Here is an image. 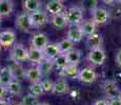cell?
I'll use <instances>...</instances> for the list:
<instances>
[{"mask_svg":"<svg viewBox=\"0 0 121 105\" xmlns=\"http://www.w3.org/2000/svg\"><path fill=\"white\" fill-rule=\"evenodd\" d=\"M93 105H108V102L106 101V100L100 99V100H97V101H95Z\"/></svg>","mask_w":121,"mask_h":105,"instance_id":"37","label":"cell"},{"mask_svg":"<svg viewBox=\"0 0 121 105\" xmlns=\"http://www.w3.org/2000/svg\"><path fill=\"white\" fill-rule=\"evenodd\" d=\"M13 105H21V103H15V104H13Z\"/></svg>","mask_w":121,"mask_h":105,"instance_id":"42","label":"cell"},{"mask_svg":"<svg viewBox=\"0 0 121 105\" xmlns=\"http://www.w3.org/2000/svg\"><path fill=\"white\" fill-rule=\"evenodd\" d=\"M102 1H103L105 4H112L113 2H115L116 0H102Z\"/></svg>","mask_w":121,"mask_h":105,"instance_id":"38","label":"cell"},{"mask_svg":"<svg viewBox=\"0 0 121 105\" xmlns=\"http://www.w3.org/2000/svg\"><path fill=\"white\" fill-rule=\"evenodd\" d=\"M83 37H84V34L79 27V25H73L66 34V38L69 40H71L72 42H74V43L80 42L83 39Z\"/></svg>","mask_w":121,"mask_h":105,"instance_id":"10","label":"cell"},{"mask_svg":"<svg viewBox=\"0 0 121 105\" xmlns=\"http://www.w3.org/2000/svg\"><path fill=\"white\" fill-rule=\"evenodd\" d=\"M37 67H38L39 71H40L41 76H48V75L51 74L53 67H54V63H53V60H48V59H43L41 62H39L37 64Z\"/></svg>","mask_w":121,"mask_h":105,"instance_id":"17","label":"cell"},{"mask_svg":"<svg viewBox=\"0 0 121 105\" xmlns=\"http://www.w3.org/2000/svg\"><path fill=\"white\" fill-rule=\"evenodd\" d=\"M78 67L77 65L75 64H67L64 68L60 69V73L59 75L62 77H64V78H76L78 75Z\"/></svg>","mask_w":121,"mask_h":105,"instance_id":"18","label":"cell"},{"mask_svg":"<svg viewBox=\"0 0 121 105\" xmlns=\"http://www.w3.org/2000/svg\"><path fill=\"white\" fill-rule=\"evenodd\" d=\"M15 25L18 29L25 33H29L33 27H32L31 21H30L29 13H21L18 14L15 19Z\"/></svg>","mask_w":121,"mask_h":105,"instance_id":"6","label":"cell"},{"mask_svg":"<svg viewBox=\"0 0 121 105\" xmlns=\"http://www.w3.org/2000/svg\"><path fill=\"white\" fill-rule=\"evenodd\" d=\"M53 63H54V66H56L57 68L62 69L69 64V61H67V59H66L65 54L60 53L57 57H55L54 59H53Z\"/></svg>","mask_w":121,"mask_h":105,"instance_id":"28","label":"cell"},{"mask_svg":"<svg viewBox=\"0 0 121 105\" xmlns=\"http://www.w3.org/2000/svg\"><path fill=\"white\" fill-rule=\"evenodd\" d=\"M1 22H2V17L0 16V24H1Z\"/></svg>","mask_w":121,"mask_h":105,"instance_id":"41","label":"cell"},{"mask_svg":"<svg viewBox=\"0 0 121 105\" xmlns=\"http://www.w3.org/2000/svg\"><path fill=\"white\" fill-rule=\"evenodd\" d=\"M10 68L12 71L14 79H16V80L19 81V80H21V79L25 78V71L19 62H14L12 65H10Z\"/></svg>","mask_w":121,"mask_h":105,"instance_id":"21","label":"cell"},{"mask_svg":"<svg viewBox=\"0 0 121 105\" xmlns=\"http://www.w3.org/2000/svg\"><path fill=\"white\" fill-rule=\"evenodd\" d=\"M5 94H6V86L0 84V99H2L5 96Z\"/></svg>","mask_w":121,"mask_h":105,"instance_id":"36","label":"cell"},{"mask_svg":"<svg viewBox=\"0 0 121 105\" xmlns=\"http://www.w3.org/2000/svg\"><path fill=\"white\" fill-rule=\"evenodd\" d=\"M44 59V56L42 53V50L36 48L34 46H31L30 50H27V60L32 63H36L38 64Z\"/></svg>","mask_w":121,"mask_h":105,"instance_id":"13","label":"cell"},{"mask_svg":"<svg viewBox=\"0 0 121 105\" xmlns=\"http://www.w3.org/2000/svg\"><path fill=\"white\" fill-rule=\"evenodd\" d=\"M108 105H121V98H113L110 102H108Z\"/></svg>","mask_w":121,"mask_h":105,"instance_id":"34","label":"cell"},{"mask_svg":"<svg viewBox=\"0 0 121 105\" xmlns=\"http://www.w3.org/2000/svg\"><path fill=\"white\" fill-rule=\"evenodd\" d=\"M98 0H81V8L82 11L92 12L94 8H98Z\"/></svg>","mask_w":121,"mask_h":105,"instance_id":"30","label":"cell"},{"mask_svg":"<svg viewBox=\"0 0 121 105\" xmlns=\"http://www.w3.org/2000/svg\"><path fill=\"white\" fill-rule=\"evenodd\" d=\"M120 98H121V96H120Z\"/></svg>","mask_w":121,"mask_h":105,"instance_id":"46","label":"cell"},{"mask_svg":"<svg viewBox=\"0 0 121 105\" xmlns=\"http://www.w3.org/2000/svg\"><path fill=\"white\" fill-rule=\"evenodd\" d=\"M41 0H24L23 1V8L27 13H33V12L41 10Z\"/></svg>","mask_w":121,"mask_h":105,"instance_id":"22","label":"cell"},{"mask_svg":"<svg viewBox=\"0 0 121 105\" xmlns=\"http://www.w3.org/2000/svg\"><path fill=\"white\" fill-rule=\"evenodd\" d=\"M40 83H41V86H42L44 92H53L54 82H52L51 80H43Z\"/></svg>","mask_w":121,"mask_h":105,"instance_id":"33","label":"cell"},{"mask_svg":"<svg viewBox=\"0 0 121 105\" xmlns=\"http://www.w3.org/2000/svg\"><path fill=\"white\" fill-rule=\"evenodd\" d=\"M14 11V2L12 0H0V16L9 17Z\"/></svg>","mask_w":121,"mask_h":105,"instance_id":"16","label":"cell"},{"mask_svg":"<svg viewBox=\"0 0 121 105\" xmlns=\"http://www.w3.org/2000/svg\"><path fill=\"white\" fill-rule=\"evenodd\" d=\"M10 56L14 62H24L27 60V50L21 43L13 44V47L10 52Z\"/></svg>","mask_w":121,"mask_h":105,"instance_id":"3","label":"cell"},{"mask_svg":"<svg viewBox=\"0 0 121 105\" xmlns=\"http://www.w3.org/2000/svg\"><path fill=\"white\" fill-rule=\"evenodd\" d=\"M41 74L39 71L38 67L35 66V67H30L29 69L25 71V79L27 81L32 83L35 82H40V79H41Z\"/></svg>","mask_w":121,"mask_h":105,"instance_id":"20","label":"cell"},{"mask_svg":"<svg viewBox=\"0 0 121 105\" xmlns=\"http://www.w3.org/2000/svg\"><path fill=\"white\" fill-rule=\"evenodd\" d=\"M59 1H65V0H59Z\"/></svg>","mask_w":121,"mask_h":105,"instance_id":"45","label":"cell"},{"mask_svg":"<svg viewBox=\"0 0 121 105\" xmlns=\"http://www.w3.org/2000/svg\"><path fill=\"white\" fill-rule=\"evenodd\" d=\"M76 78L80 82L90 84V83H93L97 79V74L91 67H85V68H82L81 71H78V75Z\"/></svg>","mask_w":121,"mask_h":105,"instance_id":"7","label":"cell"},{"mask_svg":"<svg viewBox=\"0 0 121 105\" xmlns=\"http://www.w3.org/2000/svg\"><path fill=\"white\" fill-rule=\"evenodd\" d=\"M65 56H66V59L69 61V64H75V65H78L79 62L81 60V53L80 50H71L69 52L65 53Z\"/></svg>","mask_w":121,"mask_h":105,"instance_id":"26","label":"cell"},{"mask_svg":"<svg viewBox=\"0 0 121 105\" xmlns=\"http://www.w3.org/2000/svg\"><path fill=\"white\" fill-rule=\"evenodd\" d=\"M29 90H30V94L36 96V97H39L41 96L44 92L42 86H41V83L40 82H35V83H32L29 87Z\"/></svg>","mask_w":121,"mask_h":105,"instance_id":"31","label":"cell"},{"mask_svg":"<svg viewBox=\"0 0 121 105\" xmlns=\"http://www.w3.org/2000/svg\"><path fill=\"white\" fill-rule=\"evenodd\" d=\"M48 43V38L46 37V35L42 34V33H37V34H35L32 37L31 44H32V46H34L36 48L43 50L44 46Z\"/></svg>","mask_w":121,"mask_h":105,"instance_id":"11","label":"cell"},{"mask_svg":"<svg viewBox=\"0 0 121 105\" xmlns=\"http://www.w3.org/2000/svg\"><path fill=\"white\" fill-rule=\"evenodd\" d=\"M16 34L12 29H6L0 33V44L3 47H9L15 43Z\"/></svg>","mask_w":121,"mask_h":105,"instance_id":"8","label":"cell"},{"mask_svg":"<svg viewBox=\"0 0 121 105\" xmlns=\"http://www.w3.org/2000/svg\"><path fill=\"white\" fill-rule=\"evenodd\" d=\"M74 42H72L71 40H69L67 38L63 39L58 43V46H59V50H60V53L61 54H65L67 52H69L71 50L74 48Z\"/></svg>","mask_w":121,"mask_h":105,"instance_id":"29","label":"cell"},{"mask_svg":"<svg viewBox=\"0 0 121 105\" xmlns=\"http://www.w3.org/2000/svg\"><path fill=\"white\" fill-rule=\"evenodd\" d=\"M64 15H65L67 24L69 25H78L83 20V11L82 8H78V6L67 8L64 12Z\"/></svg>","mask_w":121,"mask_h":105,"instance_id":"1","label":"cell"},{"mask_svg":"<svg viewBox=\"0 0 121 105\" xmlns=\"http://www.w3.org/2000/svg\"><path fill=\"white\" fill-rule=\"evenodd\" d=\"M106 59L105 52L101 47L90 50L87 55V60L94 65H102Z\"/></svg>","mask_w":121,"mask_h":105,"instance_id":"4","label":"cell"},{"mask_svg":"<svg viewBox=\"0 0 121 105\" xmlns=\"http://www.w3.org/2000/svg\"><path fill=\"white\" fill-rule=\"evenodd\" d=\"M0 52H1V44H0Z\"/></svg>","mask_w":121,"mask_h":105,"instance_id":"44","label":"cell"},{"mask_svg":"<svg viewBox=\"0 0 121 105\" xmlns=\"http://www.w3.org/2000/svg\"><path fill=\"white\" fill-rule=\"evenodd\" d=\"M81 31L83 32L84 36H90V35L96 33V23L93 21V19H86L84 21H81L80 24H78Z\"/></svg>","mask_w":121,"mask_h":105,"instance_id":"15","label":"cell"},{"mask_svg":"<svg viewBox=\"0 0 121 105\" xmlns=\"http://www.w3.org/2000/svg\"><path fill=\"white\" fill-rule=\"evenodd\" d=\"M46 12H48L50 15H56V14H59L63 11L64 6L62 1H59V0H48V3L45 5Z\"/></svg>","mask_w":121,"mask_h":105,"instance_id":"12","label":"cell"},{"mask_svg":"<svg viewBox=\"0 0 121 105\" xmlns=\"http://www.w3.org/2000/svg\"><path fill=\"white\" fill-rule=\"evenodd\" d=\"M116 1H118V2H120V3H121V0H116Z\"/></svg>","mask_w":121,"mask_h":105,"instance_id":"43","label":"cell"},{"mask_svg":"<svg viewBox=\"0 0 121 105\" xmlns=\"http://www.w3.org/2000/svg\"><path fill=\"white\" fill-rule=\"evenodd\" d=\"M30 16V21H31L32 27H42L48 23V13L43 12L42 10H39L33 13H29Z\"/></svg>","mask_w":121,"mask_h":105,"instance_id":"2","label":"cell"},{"mask_svg":"<svg viewBox=\"0 0 121 105\" xmlns=\"http://www.w3.org/2000/svg\"><path fill=\"white\" fill-rule=\"evenodd\" d=\"M102 42H103V38H102L101 35L94 33V34L87 36L86 46L88 47V50H94V48L101 47Z\"/></svg>","mask_w":121,"mask_h":105,"instance_id":"14","label":"cell"},{"mask_svg":"<svg viewBox=\"0 0 121 105\" xmlns=\"http://www.w3.org/2000/svg\"><path fill=\"white\" fill-rule=\"evenodd\" d=\"M5 86H6V92H9L11 95L19 96L21 94V85H20L19 81L16 80V79L11 80Z\"/></svg>","mask_w":121,"mask_h":105,"instance_id":"24","label":"cell"},{"mask_svg":"<svg viewBox=\"0 0 121 105\" xmlns=\"http://www.w3.org/2000/svg\"><path fill=\"white\" fill-rule=\"evenodd\" d=\"M115 61H116V64H117L119 67H121V50H119L117 52V54H116Z\"/></svg>","mask_w":121,"mask_h":105,"instance_id":"35","label":"cell"},{"mask_svg":"<svg viewBox=\"0 0 121 105\" xmlns=\"http://www.w3.org/2000/svg\"><path fill=\"white\" fill-rule=\"evenodd\" d=\"M92 19L96 23V25H103L110 19V13L105 8H96L92 12Z\"/></svg>","mask_w":121,"mask_h":105,"instance_id":"5","label":"cell"},{"mask_svg":"<svg viewBox=\"0 0 121 105\" xmlns=\"http://www.w3.org/2000/svg\"><path fill=\"white\" fill-rule=\"evenodd\" d=\"M103 88L105 94L110 98H112V99L116 98V94L118 92V87H117V84L114 81H106L103 85Z\"/></svg>","mask_w":121,"mask_h":105,"instance_id":"27","label":"cell"},{"mask_svg":"<svg viewBox=\"0 0 121 105\" xmlns=\"http://www.w3.org/2000/svg\"><path fill=\"white\" fill-rule=\"evenodd\" d=\"M13 79V74H12L10 66H4L0 69V84L6 85Z\"/></svg>","mask_w":121,"mask_h":105,"instance_id":"25","label":"cell"},{"mask_svg":"<svg viewBox=\"0 0 121 105\" xmlns=\"http://www.w3.org/2000/svg\"><path fill=\"white\" fill-rule=\"evenodd\" d=\"M44 59H48V60H53L55 57H57L60 54V50L59 46H58V43H50L48 42L44 48L42 50Z\"/></svg>","mask_w":121,"mask_h":105,"instance_id":"9","label":"cell"},{"mask_svg":"<svg viewBox=\"0 0 121 105\" xmlns=\"http://www.w3.org/2000/svg\"><path fill=\"white\" fill-rule=\"evenodd\" d=\"M0 105H9V103L6 101H4V100L0 99Z\"/></svg>","mask_w":121,"mask_h":105,"instance_id":"39","label":"cell"},{"mask_svg":"<svg viewBox=\"0 0 121 105\" xmlns=\"http://www.w3.org/2000/svg\"><path fill=\"white\" fill-rule=\"evenodd\" d=\"M69 92V84L64 79H59L56 82H54V87H53V92L58 95L65 94Z\"/></svg>","mask_w":121,"mask_h":105,"instance_id":"23","label":"cell"},{"mask_svg":"<svg viewBox=\"0 0 121 105\" xmlns=\"http://www.w3.org/2000/svg\"><path fill=\"white\" fill-rule=\"evenodd\" d=\"M38 104H39L38 97H36V96L32 94L24 96L21 100V105H38Z\"/></svg>","mask_w":121,"mask_h":105,"instance_id":"32","label":"cell"},{"mask_svg":"<svg viewBox=\"0 0 121 105\" xmlns=\"http://www.w3.org/2000/svg\"><path fill=\"white\" fill-rule=\"evenodd\" d=\"M51 23L53 24V26H55L56 29H63L67 25V21L65 18L64 13H59L56 14V15L52 16V19H51Z\"/></svg>","mask_w":121,"mask_h":105,"instance_id":"19","label":"cell"},{"mask_svg":"<svg viewBox=\"0 0 121 105\" xmlns=\"http://www.w3.org/2000/svg\"><path fill=\"white\" fill-rule=\"evenodd\" d=\"M38 105H51L50 103H48V102H41V103H40V102H39V104Z\"/></svg>","mask_w":121,"mask_h":105,"instance_id":"40","label":"cell"}]
</instances>
